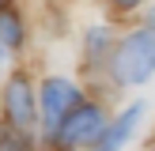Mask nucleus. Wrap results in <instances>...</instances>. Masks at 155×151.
Segmentation results:
<instances>
[{
  "label": "nucleus",
  "instance_id": "f257e3e1",
  "mask_svg": "<svg viewBox=\"0 0 155 151\" xmlns=\"http://www.w3.org/2000/svg\"><path fill=\"white\" fill-rule=\"evenodd\" d=\"M110 76L121 87H140L155 76V34L151 30H133L121 38L117 49L110 53Z\"/></svg>",
  "mask_w": 155,
  "mask_h": 151
},
{
  "label": "nucleus",
  "instance_id": "f03ea898",
  "mask_svg": "<svg viewBox=\"0 0 155 151\" xmlns=\"http://www.w3.org/2000/svg\"><path fill=\"white\" fill-rule=\"evenodd\" d=\"M106 125H110V121H106V110H102V106L80 102L49 136H45V140H49L57 151H72V147H83V143H95L98 136H102Z\"/></svg>",
  "mask_w": 155,
  "mask_h": 151
},
{
  "label": "nucleus",
  "instance_id": "7ed1b4c3",
  "mask_svg": "<svg viewBox=\"0 0 155 151\" xmlns=\"http://www.w3.org/2000/svg\"><path fill=\"white\" fill-rule=\"evenodd\" d=\"M80 102H83V91L68 76H45L42 87H38V125H42V136H49Z\"/></svg>",
  "mask_w": 155,
  "mask_h": 151
},
{
  "label": "nucleus",
  "instance_id": "20e7f679",
  "mask_svg": "<svg viewBox=\"0 0 155 151\" xmlns=\"http://www.w3.org/2000/svg\"><path fill=\"white\" fill-rule=\"evenodd\" d=\"M0 110H4V121L23 132H34L38 128V91L30 83L27 72H12L0 91Z\"/></svg>",
  "mask_w": 155,
  "mask_h": 151
},
{
  "label": "nucleus",
  "instance_id": "39448f33",
  "mask_svg": "<svg viewBox=\"0 0 155 151\" xmlns=\"http://www.w3.org/2000/svg\"><path fill=\"white\" fill-rule=\"evenodd\" d=\"M140 117H144V102H133L117 121H114V125L102 128V136L95 140V151H121L129 140H133V132H136V125H140Z\"/></svg>",
  "mask_w": 155,
  "mask_h": 151
},
{
  "label": "nucleus",
  "instance_id": "423d86ee",
  "mask_svg": "<svg viewBox=\"0 0 155 151\" xmlns=\"http://www.w3.org/2000/svg\"><path fill=\"white\" fill-rule=\"evenodd\" d=\"M0 45H4L8 53H15V49L27 45V23H23V15L15 11V8H4V11H0Z\"/></svg>",
  "mask_w": 155,
  "mask_h": 151
},
{
  "label": "nucleus",
  "instance_id": "0eeeda50",
  "mask_svg": "<svg viewBox=\"0 0 155 151\" xmlns=\"http://www.w3.org/2000/svg\"><path fill=\"white\" fill-rule=\"evenodd\" d=\"M0 151H34V132H23V128L0 121Z\"/></svg>",
  "mask_w": 155,
  "mask_h": 151
},
{
  "label": "nucleus",
  "instance_id": "6e6552de",
  "mask_svg": "<svg viewBox=\"0 0 155 151\" xmlns=\"http://www.w3.org/2000/svg\"><path fill=\"white\" fill-rule=\"evenodd\" d=\"M8 57H12V53H8V49H4V45H0V76H4V72H8Z\"/></svg>",
  "mask_w": 155,
  "mask_h": 151
},
{
  "label": "nucleus",
  "instance_id": "1a4fd4ad",
  "mask_svg": "<svg viewBox=\"0 0 155 151\" xmlns=\"http://www.w3.org/2000/svg\"><path fill=\"white\" fill-rule=\"evenodd\" d=\"M110 4H114V8H125V11H129V8H136L140 0H110Z\"/></svg>",
  "mask_w": 155,
  "mask_h": 151
},
{
  "label": "nucleus",
  "instance_id": "9d476101",
  "mask_svg": "<svg viewBox=\"0 0 155 151\" xmlns=\"http://www.w3.org/2000/svg\"><path fill=\"white\" fill-rule=\"evenodd\" d=\"M148 30L155 34V8H148Z\"/></svg>",
  "mask_w": 155,
  "mask_h": 151
},
{
  "label": "nucleus",
  "instance_id": "9b49d317",
  "mask_svg": "<svg viewBox=\"0 0 155 151\" xmlns=\"http://www.w3.org/2000/svg\"><path fill=\"white\" fill-rule=\"evenodd\" d=\"M4 8H12V0H0V11H4Z\"/></svg>",
  "mask_w": 155,
  "mask_h": 151
}]
</instances>
